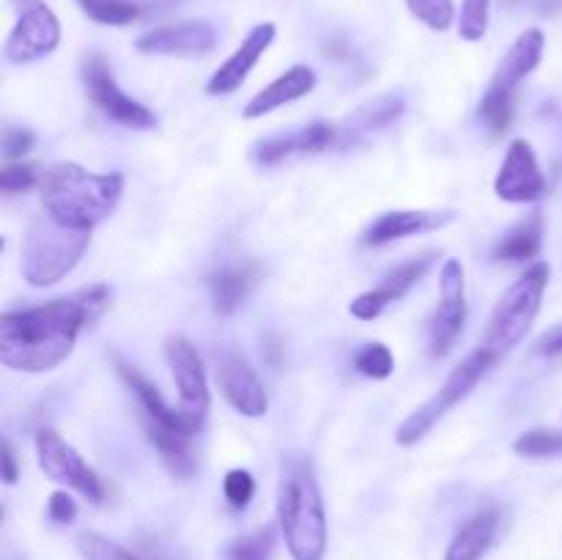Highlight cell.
Masks as SVG:
<instances>
[{
	"label": "cell",
	"mask_w": 562,
	"mask_h": 560,
	"mask_svg": "<svg viewBox=\"0 0 562 560\" xmlns=\"http://www.w3.org/2000/svg\"><path fill=\"white\" fill-rule=\"evenodd\" d=\"M86 324H91V316L77 296L3 313L0 362L11 371H53L71 355L77 335Z\"/></svg>",
	"instance_id": "6da1fadb"
},
{
	"label": "cell",
	"mask_w": 562,
	"mask_h": 560,
	"mask_svg": "<svg viewBox=\"0 0 562 560\" xmlns=\"http://www.w3.org/2000/svg\"><path fill=\"white\" fill-rule=\"evenodd\" d=\"M42 206L55 223L75 231L97 228L119 206L124 195L121 173H88L75 163H60L44 170L38 179Z\"/></svg>",
	"instance_id": "7a4b0ae2"
},
{
	"label": "cell",
	"mask_w": 562,
	"mask_h": 560,
	"mask_svg": "<svg viewBox=\"0 0 562 560\" xmlns=\"http://www.w3.org/2000/svg\"><path fill=\"white\" fill-rule=\"evenodd\" d=\"M278 525L294 560H324L327 555V511L311 461L285 464L278 489Z\"/></svg>",
	"instance_id": "3957f363"
},
{
	"label": "cell",
	"mask_w": 562,
	"mask_h": 560,
	"mask_svg": "<svg viewBox=\"0 0 562 560\" xmlns=\"http://www.w3.org/2000/svg\"><path fill=\"white\" fill-rule=\"evenodd\" d=\"M88 245H91L88 231L66 228L44 212L27 228L22 245V278L38 289L58 283L80 264Z\"/></svg>",
	"instance_id": "277c9868"
},
{
	"label": "cell",
	"mask_w": 562,
	"mask_h": 560,
	"mask_svg": "<svg viewBox=\"0 0 562 560\" xmlns=\"http://www.w3.org/2000/svg\"><path fill=\"white\" fill-rule=\"evenodd\" d=\"M549 285V264L538 261L510 285L503 294V300L494 307L492 318H488V329L483 335L481 349H486L494 360L508 355L514 346L521 344L527 329L536 322L538 311H541L543 291Z\"/></svg>",
	"instance_id": "5b68a950"
},
{
	"label": "cell",
	"mask_w": 562,
	"mask_h": 560,
	"mask_svg": "<svg viewBox=\"0 0 562 560\" xmlns=\"http://www.w3.org/2000/svg\"><path fill=\"white\" fill-rule=\"evenodd\" d=\"M543 47H547L543 33L538 27H530V31H525L516 38L514 47L505 53L497 71L492 75V82H488L486 93L481 99V119L497 135L508 130L510 115H514L516 91H519L521 80L538 69V64L543 58Z\"/></svg>",
	"instance_id": "8992f818"
},
{
	"label": "cell",
	"mask_w": 562,
	"mask_h": 560,
	"mask_svg": "<svg viewBox=\"0 0 562 560\" xmlns=\"http://www.w3.org/2000/svg\"><path fill=\"white\" fill-rule=\"evenodd\" d=\"M494 362L497 360H494L486 349L472 351V355L467 357L459 368H453V373L445 379L442 388H439L437 393L426 401V404L417 406V410L412 412L404 423H401V428L395 432L398 445L409 448V445L420 443V439L426 437V434L431 432V428L437 426V423L442 421V417L448 415L456 404H461V401H464L467 395L477 388V382L486 377V371L494 366Z\"/></svg>",
	"instance_id": "52a82bcc"
},
{
	"label": "cell",
	"mask_w": 562,
	"mask_h": 560,
	"mask_svg": "<svg viewBox=\"0 0 562 560\" xmlns=\"http://www.w3.org/2000/svg\"><path fill=\"white\" fill-rule=\"evenodd\" d=\"M36 456L44 475L53 478L55 483H64V486L75 489V492H80L82 497H88L91 503H102V481H99L97 472L82 461V456L77 453L58 432L42 428V432L36 434Z\"/></svg>",
	"instance_id": "ba28073f"
},
{
	"label": "cell",
	"mask_w": 562,
	"mask_h": 560,
	"mask_svg": "<svg viewBox=\"0 0 562 560\" xmlns=\"http://www.w3.org/2000/svg\"><path fill=\"white\" fill-rule=\"evenodd\" d=\"M165 357H168L170 373H173L176 390H179V412L201 432L203 421L212 406V395H209L206 371L198 357L195 346L184 338H168L165 344Z\"/></svg>",
	"instance_id": "9c48e42d"
},
{
	"label": "cell",
	"mask_w": 562,
	"mask_h": 560,
	"mask_svg": "<svg viewBox=\"0 0 562 560\" xmlns=\"http://www.w3.org/2000/svg\"><path fill=\"white\" fill-rule=\"evenodd\" d=\"M82 82H86V93L91 97V102L102 110L108 119L119 121L124 126H135V130H148L154 126V113L140 104L137 99L126 97L124 91L115 82L113 71L104 64L102 55H91L82 64Z\"/></svg>",
	"instance_id": "30bf717a"
},
{
	"label": "cell",
	"mask_w": 562,
	"mask_h": 560,
	"mask_svg": "<svg viewBox=\"0 0 562 560\" xmlns=\"http://www.w3.org/2000/svg\"><path fill=\"white\" fill-rule=\"evenodd\" d=\"M467 322V300H464V267L456 258H448L439 275V307L431 318V355L445 357L459 340Z\"/></svg>",
	"instance_id": "8fae6325"
},
{
	"label": "cell",
	"mask_w": 562,
	"mask_h": 560,
	"mask_svg": "<svg viewBox=\"0 0 562 560\" xmlns=\"http://www.w3.org/2000/svg\"><path fill=\"white\" fill-rule=\"evenodd\" d=\"M60 42V22L49 5L38 0L31 9L20 11V20L5 38V60L31 64L53 53Z\"/></svg>",
	"instance_id": "7c38bea8"
},
{
	"label": "cell",
	"mask_w": 562,
	"mask_h": 560,
	"mask_svg": "<svg viewBox=\"0 0 562 560\" xmlns=\"http://www.w3.org/2000/svg\"><path fill=\"white\" fill-rule=\"evenodd\" d=\"M494 192L508 203H532L547 195V176L538 165L536 152L527 141H514L503 159L497 179H494Z\"/></svg>",
	"instance_id": "4fadbf2b"
},
{
	"label": "cell",
	"mask_w": 562,
	"mask_h": 560,
	"mask_svg": "<svg viewBox=\"0 0 562 560\" xmlns=\"http://www.w3.org/2000/svg\"><path fill=\"white\" fill-rule=\"evenodd\" d=\"M437 258H439L437 250H428V253H420V256L409 258V261H404L401 267H395L393 272L384 275L382 283H379L376 289L366 291V294H360L355 302H351L349 307L351 316L360 318V322H371V318H376L384 307L393 305V302L401 300L412 285L420 283V278L434 267Z\"/></svg>",
	"instance_id": "5bb4252c"
},
{
	"label": "cell",
	"mask_w": 562,
	"mask_h": 560,
	"mask_svg": "<svg viewBox=\"0 0 562 560\" xmlns=\"http://www.w3.org/2000/svg\"><path fill=\"white\" fill-rule=\"evenodd\" d=\"M217 384L225 401L245 417H261L269 410V395L258 373L245 357L225 351L217 357Z\"/></svg>",
	"instance_id": "9a60e30c"
},
{
	"label": "cell",
	"mask_w": 562,
	"mask_h": 560,
	"mask_svg": "<svg viewBox=\"0 0 562 560\" xmlns=\"http://www.w3.org/2000/svg\"><path fill=\"white\" fill-rule=\"evenodd\" d=\"M217 44V31L203 20L179 22V25L154 27L143 33L135 47L146 55H176V58H195L212 53Z\"/></svg>",
	"instance_id": "2e32d148"
},
{
	"label": "cell",
	"mask_w": 562,
	"mask_h": 560,
	"mask_svg": "<svg viewBox=\"0 0 562 560\" xmlns=\"http://www.w3.org/2000/svg\"><path fill=\"white\" fill-rule=\"evenodd\" d=\"M278 36V27L272 22H261V25L252 27L245 38H241L239 47L234 49L228 60L220 64V69L209 77L206 93L212 97H225V93H234L241 82L247 80V75L252 71V66L261 60V55L267 53L269 44Z\"/></svg>",
	"instance_id": "e0dca14e"
},
{
	"label": "cell",
	"mask_w": 562,
	"mask_h": 560,
	"mask_svg": "<svg viewBox=\"0 0 562 560\" xmlns=\"http://www.w3.org/2000/svg\"><path fill=\"white\" fill-rule=\"evenodd\" d=\"M453 220V212H426V209H404V212H387L373 220L362 234L366 245H387V242L406 239V236L437 231Z\"/></svg>",
	"instance_id": "ac0fdd59"
},
{
	"label": "cell",
	"mask_w": 562,
	"mask_h": 560,
	"mask_svg": "<svg viewBox=\"0 0 562 560\" xmlns=\"http://www.w3.org/2000/svg\"><path fill=\"white\" fill-rule=\"evenodd\" d=\"M316 88V71L311 66H294L285 75H280L278 80L269 82L263 91H258L256 97L247 102V108L241 110L245 119H261V115L272 113V110L283 108V104L296 102V99L307 97V93Z\"/></svg>",
	"instance_id": "d6986e66"
},
{
	"label": "cell",
	"mask_w": 562,
	"mask_h": 560,
	"mask_svg": "<svg viewBox=\"0 0 562 560\" xmlns=\"http://www.w3.org/2000/svg\"><path fill=\"white\" fill-rule=\"evenodd\" d=\"M497 527L499 511L481 508L461 525L459 533H456L448 552H445V560H483V555L492 549L494 538H497Z\"/></svg>",
	"instance_id": "ffe728a7"
},
{
	"label": "cell",
	"mask_w": 562,
	"mask_h": 560,
	"mask_svg": "<svg viewBox=\"0 0 562 560\" xmlns=\"http://www.w3.org/2000/svg\"><path fill=\"white\" fill-rule=\"evenodd\" d=\"M401 113H404V99L395 97V93H387V97H379L373 99V102H366L357 113H351L349 119H346L344 126H338L340 132L338 146H344V143L349 141H357V137L368 135V132L384 130V126L393 124Z\"/></svg>",
	"instance_id": "44dd1931"
},
{
	"label": "cell",
	"mask_w": 562,
	"mask_h": 560,
	"mask_svg": "<svg viewBox=\"0 0 562 560\" xmlns=\"http://www.w3.org/2000/svg\"><path fill=\"white\" fill-rule=\"evenodd\" d=\"M543 242V217L541 212H532L530 217H525L521 223H516L508 234L499 239L497 253L494 256L499 261H530L538 256Z\"/></svg>",
	"instance_id": "7402d4cb"
},
{
	"label": "cell",
	"mask_w": 562,
	"mask_h": 560,
	"mask_svg": "<svg viewBox=\"0 0 562 560\" xmlns=\"http://www.w3.org/2000/svg\"><path fill=\"white\" fill-rule=\"evenodd\" d=\"M256 283L252 267H228L220 269L212 278V302L217 313H234L247 296L250 285Z\"/></svg>",
	"instance_id": "603a6c76"
},
{
	"label": "cell",
	"mask_w": 562,
	"mask_h": 560,
	"mask_svg": "<svg viewBox=\"0 0 562 560\" xmlns=\"http://www.w3.org/2000/svg\"><path fill=\"white\" fill-rule=\"evenodd\" d=\"M274 552V527L263 525L258 530L234 538L228 547V560H272Z\"/></svg>",
	"instance_id": "cb8c5ba5"
},
{
	"label": "cell",
	"mask_w": 562,
	"mask_h": 560,
	"mask_svg": "<svg viewBox=\"0 0 562 560\" xmlns=\"http://www.w3.org/2000/svg\"><path fill=\"white\" fill-rule=\"evenodd\" d=\"M77 5L99 25H130L137 20V5L130 0H77Z\"/></svg>",
	"instance_id": "d4e9b609"
},
{
	"label": "cell",
	"mask_w": 562,
	"mask_h": 560,
	"mask_svg": "<svg viewBox=\"0 0 562 560\" xmlns=\"http://www.w3.org/2000/svg\"><path fill=\"white\" fill-rule=\"evenodd\" d=\"M514 450L527 459H549V456H562V432L554 428H532L525 432L514 443Z\"/></svg>",
	"instance_id": "484cf974"
},
{
	"label": "cell",
	"mask_w": 562,
	"mask_h": 560,
	"mask_svg": "<svg viewBox=\"0 0 562 560\" xmlns=\"http://www.w3.org/2000/svg\"><path fill=\"white\" fill-rule=\"evenodd\" d=\"M412 14L428 25L431 31H448L456 20V3L453 0H406Z\"/></svg>",
	"instance_id": "4316f807"
},
{
	"label": "cell",
	"mask_w": 562,
	"mask_h": 560,
	"mask_svg": "<svg viewBox=\"0 0 562 560\" xmlns=\"http://www.w3.org/2000/svg\"><path fill=\"white\" fill-rule=\"evenodd\" d=\"M488 3L492 0H461L459 36L467 42H481L488 31Z\"/></svg>",
	"instance_id": "83f0119b"
},
{
	"label": "cell",
	"mask_w": 562,
	"mask_h": 560,
	"mask_svg": "<svg viewBox=\"0 0 562 560\" xmlns=\"http://www.w3.org/2000/svg\"><path fill=\"white\" fill-rule=\"evenodd\" d=\"M77 552L82 555V560H137L130 549L99 536V533H80V538H77Z\"/></svg>",
	"instance_id": "f1b7e54d"
},
{
	"label": "cell",
	"mask_w": 562,
	"mask_h": 560,
	"mask_svg": "<svg viewBox=\"0 0 562 560\" xmlns=\"http://www.w3.org/2000/svg\"><path fill=\"white\" fill-rule=\"evenodd\" d=\"M355 366L357 371L366 373V377L387 379L390 373H393L395 360H393V351H390L384 344H368L357 351Z\"/></svg>",
	"instance_id": "f546056e"
},
{
	"label": "cell",
	"mask_w": 562,
	"mask_h": 560,
	"mask_svg": "<svg viewBox=\"0 0 562 560\" xmlns=\"http://www.w3.org/2000/svg\"><path fill=\"white\" fill-rule=\"evenodd\" d=\"M223 492L234 508H245L252 500V494H256V481H252L247 470H231L223 481Z\"/></svg>",
	"instance_id": "4dcf8cb0"
},
{
	"label": "cell",
	"mask_w": 562,
	"mask_h": 560,
	"mask_svg": "<svg viewBox=\"0 0 562 560\" xmlns=\"http://www.w3.org/2000/svg\"><path fill=\"white\" fill-rule=\"evenodd\" d=\"M33 184H36V168H31V165H5L0 170V190L5 195H14V192L27 190Z\"/></svg>",
	"instance_id": "1f68e13d"
},
{
	"label": "cell",
	"mask_w": 562,
	"mask_h": 560,
	"mask_svg": "<svg viewBox=\"0 0 562 560\" xmlns=\"http://www.w3.org/2000/svg\"><path fill=\"white\" fill-rule=\"evenodd\" d=\"M75 296L82 302V305H86L91 322H97V318L102 316V313L110 307V289H108V285H91V289L77 291Z\"/></svg>",
	"instance_id": "d6a6232c"
},
{
	"label": "cell",
	"mask_w": 562,
	"mask_h": 560,
	"mask_svg": "<svg viewBox=\"0 0 562 560\" xmlns=\"http://www.w3.org/2000/svg\"><path fill=\"white\" fill-rule=\"evenodd\" d=\"M33 146V135L22 126H11V130L3 132V157L5 159H16L22 154L31 152Z\"/></svg>",
	"instance_id": "836d02e7"
},
{
	"label": "cell",
	"mask_w": 562,
	"mask_h": 560,
	"mask_svg": "<svg viewBox=\"0 0 562 560\" xmlns=\"http://www.w3.org/2000/svg\"><path fill=\"white\" fill-rule=\"evenodd\" d=\"M47 514L49 519L58 522V525H69L77 516V503L71 500L69 492H55L47 503Z\"/></svg>",
	"instance_id": "e575fe53"
},
{
	"label": "cell",
	"mask_w": 562,
	"mask_h": 560,
	"mask_svg": "<svg viewBox=\"0 0 562 560\" xmlns=\"http://www.w3.org/2000/svg\"><path fill=\"white\" fill-rule=\"evenodd\" d=\"M536 351H538V355H543V357L562 355V324H558V327H552V329H547V333L538 338Z\"/></svg>",
	"instance_id": "d590c367"
},
{
	"label": "cell",
	"mask_w": 562,
	"mask_h": 560,
	"mask_svg": "<svg viewBox=\"0 0 562 560\" xmlns=\"http://www.w3.org/2000/svg\"><path fill=\"white\" fill-rule=\"evenodd\" d=\"M3 481L16 483V461H14V450H11L9 443H3Z\"/></svg>",
	"instance_id": "8d00e7d4"
},
{
	"label": "cell",
	"mask_w": 562,
	"mask_h": 560,
	"mask_svg": "<svg viewBox=\"0 0 562 560\" xmlns=\"http://www.w3.org/2000/svg\"><path fill=\"white\" fill-rule=\"evenodd\" d=\"M36 3H38V0H14V5H16V9H20V11L31 9V5H36Z\"/></svg>",
	"instance_id": "74e56055"
}]
</instances>
